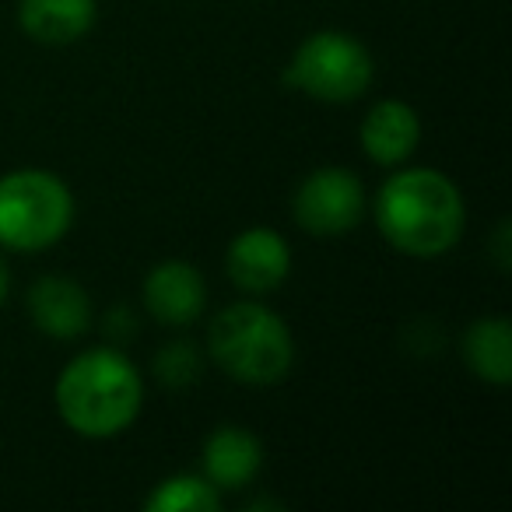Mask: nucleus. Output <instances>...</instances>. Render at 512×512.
Returning a JSON list of instances; mask_svg holds the SVG:
<instances>
[{
    "label": "nucleus",
    "instance_id": "4468645a",
    "mask_svg": "<svg viewBox=\"0 0 512 512\" xmlns=\"http://www.w3.org/2000/svg\"><path fill=\"white\" fill-rule=\"evenodd\" d=\"M148 512H218L221 491L204 474H172L144 498Z\"/></svg>",
    "mask_w": 512,
    "mask_h": 512
},
{
    "label": "nucleus",
    "instance_id": "6e6552de",
    "mask_svg": "<svg viewBox=\"0 0 512 512\" xmlns=\"http://www.w3.org/2000/svg\"><path fill=\"white\" fill-rule=\"evenodd\" d=\"M144 306L162 327H190L207 306L204 274L186 260H162L144 278Z\"/></svg>",
    "mask_w": 512,
    "mask_h": 512
},
{
    "label": "nucleus",
    "instance_id": "9d476101",
    "mask_svg": "<svg viewBox=\"0 0 512 512\" xmlns=\"http://www.w3.org/2000/svg\"><path fill=\"white\" fill-rule=\"evenodd\" d=\"M358 141H362V151L369 155V162L383 165V169H397L418 151L421 116L407 102L383 99L365 113Z\"/></svg>",
    "mask_w": 512,
    "mask_h": 512
},
{
    "label": "nucleus",
    "instance_id": "20e7f679",
    "mask_svg": "<svg viewBox=\"0 0 512 512\" xmlns=\"http://www.w3.org/2000/svg\"><path fill=\"white\" fill-rule=\"evenodd\" d=\"M74 225V193L50 169H15L0 176V246L43 253Z\"/></svg>",
    "mask_w": 512,
    "mask_h": 512
},
{
    "label": "nucleus",
    "instance_id": "f257e3e1",
    "mask_svg": "<svg viewBox=\"0 0 512 512\" xmlns=\"http://www.w3.org/2000/svg\"><path fill=\"white\" fill-rule=\"evenodd\" d=\"M376 228L397 253L414 260H435L463 239L467 204L453 179L442 169H400L379 186Z\"/></svg>",
    "mask_w": 512,
    "mask_h": 512
},
{
    "label": "nucleus",
    "instance_id": "ddd939ff",
    "mask_svg": "<svg viewBox=\"0 0 512 512\" xmlns=\"http://www.w3.org/2000/svg\"><path fill=\"white\" fill-rule=\"evenodd\" d=\"M463 362L477 379L491 386L512 383V327L502 316L470 323L463 334Z\"/></svg>",
    "mask_w": 512,
    "mask_h": 512
},
{
    "label": "nucleus",
    "instance_id": "1a4fd4ad",
    "mask_svg": "<svg viewBox=\"0 0 512 512\" xmlns=\"http://www.w3.org/2000/svg\"><path fill=\"white\" fill-rule=\"evenodd\" d=\"M29 316L46 337L74 341L92 327V299L81 281L67 274H46L29 288Z\"/></svg>",
    "mask_w": 512,
    "mask_h": 512
},
{
    "label": "nucleus",
    "instance_id": "f8f14e48",
    "mask_svg": "<svg viewBox=\"0 0 512 512\" xmlns=\"http://www.w3.org/2000/svg\"><path fill=\"white\" fill-rule=\"evenodd\" d=\"M99 18L95 0H18V22L25 36L46 46L78 43Z\"/></svg>",
    "mask_w": 512,
    "mask_h": 512
},
{
    "label": "nucleus",
    "instance_id": "0eeeda50",
    "mask_svg": "<svg viewBox=\"0 0 512 512\" xmlns=\"http://www.w3.org/2000/svg\"><path fill=\"white\" fill-rule=\"evenodd\" d=\"M225 271L242 295H271L292 274V246L267 225L246 228L228 246Z\"/></svg>",
    "mask_w": 512,
    "mask_h": 512
},
{
    "label": "nucleus",
    "instance_id": "dca6fc26",
    "mask_svg": "<svg viewBox=\"0 0 512 512\" xmlns=\"http://www.w3.org/2000/svg\"><path fill=\"white\" fill-rule=\"evenodd\" d=\"M509 221H502V225L495 228V260L502 271H509Z\"/></svg>",
    "mask_w": 512,
    "mask_h": 512
},
{
    "label": "nucleus",
    "instance_id": "f3484780",
    "mask_svg": "<svg viewBox=\"0 0 512 512\" xmlns=\"http://www.w3.org/2000/svg\"><path fill=\"white\" fill-rule=\"evenodd\" d=\"M8 292H11V271H8V264L0 260V306L8 302Z\"/></svg>",
    "mask_w": 512,
    "mask_h": 512
},
{
    "label": "nucleus",
    "instance_id": "9b49d317",
    "mask_svg": "<svg viewBox=\"0 0 512 512\" xmlns=\"http://www.w3.org/2000/svg\"><path fill=\"white\" fill-rule=\"evenodd\" d=\"M204 477L218 491L246 488L260 467H264V446L249 428L242 425H218L204 442Z\"/></svg>",
    "mask_w": 512,
    "mask_h": 512
},
{
    "label": "nucleus",
    "instance_id": "39448f33",
    "mask_svg": "<svg viewBox=\"0 0 512 512\" xmlns=\"http://www.w3.org/2000/svg\"><path fill=\"white\" fill-rule=\"evenodd\" d=\"M372 74H376L372 53L348 32L327 29L302 39L285 71V81L316 102L344 106L362 99L365 88L372 85Z\"/></svg>",
    "mask_w": 512,
    "mask_h": 512
},
{
    "label": "nucleus",
    "instance_id": "7ed1b4c3",
    "mask_svg": "<svg viewBox=\"0 0 512 512\" xmlns=\"http://www.w3.org/2000/svg\"><path fill=\"white\" fill-rule=\"evenodd\" d=\"M207 351L235 383L274 386L295 365V337L288 323L264 302H232L211 320Z\"/></svg>",
    "mask_w": 512,
    "mask_h": 512
},
{
    "label": "nucleus",
    "instance_id": "423d86ee",
    "mask_svg": "<svg viewBox=\"0 0 512 512\" xmlns=\"http://www.w3.org/2000/svg\"><path fill=\"white\" fill-rule=\"evenodd\" d=\"M365 207H369V200H365L362 179L341 165L309 172L295 190V221L302 232L320 235V239H337V235H348L351 228H358V221L365 218Z\"/></svg>",
    "mask_w": 512,
    "mask_h": 512
},
{
    "label": "nucleus",
    "instance_id": "2eb2a0df",
    "mask_svg": "<svg viewBox=\"0 0 512 512\" xmlns=\"http://www.w3.org/2000/svg\"><path fill=\"white\" fill-rule=\"evenodd\" d=\"M197 372H200V355H197V348H193L190 341L165 344V348L158 351V358H155L158 383L183 390V386H190L193 379H197Z\"/></svg>",
    "mask_w": 512,
    "mask_h": 512
},
{
    "label": "nucleus",
    "instance_id": "f03ea898",
    "mask_svg": "<svg viewBox=\"0 0 512 512\" xmlns=\"http://www.w3.org/2000/svg\"><path fill=\"white\" fill-rule=\"evenodd\" d=\"M57 411L81 439H113L127 432L144 407V379L116 348H88L57 379Z\"/></svg>",
    "mask_w": 512,
    "mask_h": 512
}]
</instances>
